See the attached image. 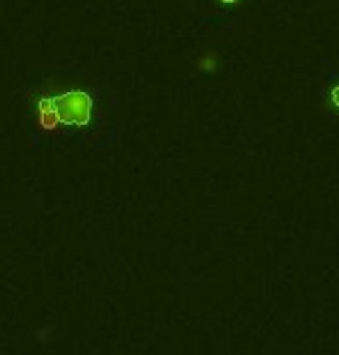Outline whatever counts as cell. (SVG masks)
I'll use <instances>...</instances> for the list:
<instances>
[{
	"mask_svg": "<svg viewBox=\"0 0 339 355\" xmlns=\"http://www.w3.org/2000/svg\"><path fill=\"white\" fill-rule=\"evenodd\" d=\"M33 116L42 130L86 127L95 116V97L81 88L62 90L55 95L40 97L33 104Z\"/></svg>",
	"mask_w": 339,
	"mask_h": 355,
	"instance_id": "obj_1",
	"label": "cell"
}]
</instances>
